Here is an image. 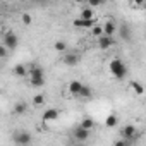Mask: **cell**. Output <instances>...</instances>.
Wrapping results in <instances>:
<instances>
[{
  "instance_id": "6da1fadb",
  "label": "cell",
  "mask_w": 146,
  "mask_h": 146,
  "mask_svg": "<svg viewBox=\"0 0 146 146\" xmlns=\"http://www.w3.org/2000/svg\"><path fill=\"white\" fill-rule=\"evenodd\" d=\"M108 69H110V74L117 79H124L127 76V65L124 64V60L120 58H113L110 64H108Z\"/></svg>"
},
{
  "instance_id": "7a4b0ae2",
  "label": "cell",
  "mask_w": 146,
  "mask_h": 146,
  "mask_svg": "<svg viewBox=\"0 0 146 146\" xmlns=\"http://www.w3.org/2000/svg\"><path fill=\"white\" fill-rule=\"evenodd\" d=\"M28 74H29V84L35 86V88H40L45 84V74H43V69L41 67H31L28 70Z\"/></svg>"
},
{
  "instance_id": "3957f363",
  "label": "cell",
  "mask_w": 146,
  "mask_h": 146,
  "mask_svg": "<svg viewBox=\"0 0 146 146\" xmlns=\"http://www.w3.org/2000/svg\"><path fill=\"white\" fill-rule=\"evenodd\" d=\"M120 136H122V139H124V141L132 143V141H136V139L139 137V132H137V129H136L132 124H127V125H124V127H122Z\"/></svg>"
},
{
  "instance_id": "277c9868",
  "label": "cell",
  "mask_w": 146,
  "mask_h": 146,
  "mask_svg": "<svg viewBox=\"0 0 146 146\" xmlns=\"http://www.w3.org/2000/svg\"><path fill=\"white\" fill-rule=\"evenodd\" d=\"M12 137H14V143L17 146H28L31 143V134L28 131H17V132H14Z\"/></svg>"
},
{
  "instance_id": "5b68a950",
  "label": "cell",
  "mask_w": 146,
  "mask_h": 146,
  "mask_svg": "<svg viewBox=\"0 0 146 146\" xmlns=\"http://www.w3.org/2000/svg\"><path fill=\"white\" fill-rule=\"evenodd\" d=\"M7 50H14L17 45H19V38H17V35L16 33H12V31H9V33H5L4 35V43H2Z\"/></svg>"
},
{
  "instance_id": "8992f818",
  "label": "cell",
  "mask_w": 146,
  "mask_h": 146,
  "mask_svg": "<svg viewBox=\"0 0 146 146\" xmlns=\"http://www.w3.org/2000/svg\"><path fill=\"white\" fill-rule=\"evenodd\" d=\"M79 60H81V57H79V53H76V52L64 53V58H62V62H64L65 65H69V67L78 65V64H79Z\"/></svg>"
},
{
  "instance_id": "52a82bcc",
  "label": "cell",
  "mask_w": 146,
  "mask_h": 146,
  "mask_svg": "<svg viewBox=\"0 0 146 146\" xmlns=\"http://www.w3.org/2000/svg\"><path fill=\"white\" fill-rule=\"evenodd\" d=\"M81 88H83V83H81V81L72 79V81H69V84H67V93H69L70 96H78L79 91H81Z\"/></svg>"
},
{
  "instance_id": "ba28073f",
  "label": "cell",
  "mask_w": 146,
  "mask_h": 146,
  "mask_svg": "<svg viewBox=\"0 0 146 146\" xmlns=\"http://www.w3.org/2000/svg\"><path fill=\"white\" fill-rule=\"evenodd\" d=\"M96 40H98V46H100L102 50H108L110 46L115 45V38H113V36H105V35H102V36L96 38Z\"/></svg>"
},
{
  "instance_id": "9c48e42d",
  "label": "cell",
  "mask_w": 146,
  "mask_h": 146,
  "mask_svg": "<svg viewBox=\"0 0 146 146\" xmlns=\"http://www.w3.org/2000/svg\"><path fill=\"white\" fill-rule=\"evenodd\" d=\"M102 29H103V35H105V36H113L115 31H117V23H115V21H107V23L102 26Z\"/></svg>"
},
{
  "instance_id": "30bf717a",
  "label": "cell",
  "mask_w": 146,
  "mask_h": 146,
  "mask_svg": "<svg viewBox=\"0 0 146 146\" xmlns=\"http://www.w3.org/2000/svg\"><path fill=\"white\" fill-rule=\"evenodd\" d=\"M41 119H43V122H55L58 119V110L57 108H48V110L43 112Z\"/></svg>"
},
{
  "instance_id": "8fae6325",
  "label": "cell",
  "mask_w": 146,
  "mask_h": 146,
  "mask_svg": "<svg viewBox=\"0 0 146 146\" xmlns=\"http://www.w3.org/2000/svg\"><path fill=\"white\" fill-rule=\"evenodd\" d=\"M28 110H29V105H28L26 102H17V103L14 105V108H12L14 115H24Z\"/></svg>"
},
{
  "instance_id": "7c38bea8",
  "label": "cell",
  "mask_w": 146,
  "mask_h": 146,
  "mask_svg": "<svg viewBox=\"0 0 146 146\" xmlns=\"http://www.w3.org/2000/svg\"><path fill=\"white\" fill-rule=\"evenodd\" d=\"M90 131H86V129H83V127H76L74 129V137L78 139V141H88V137H90Z\"/></svg>"
},
{
  "instance_id": "4fadbf2b",
  "label": "cell",
  "mask_w": 146,
  "mask_h": 146,
  "mask_svg": "<svg viewBox=\"0 0 146 146\" xmlns=\"http://www.w3.org/2000/svg\"><path fill=\"white\" fill-rule=\"evenodd\" d=\"M72 24H74L76 28H81V29H91L93 26H95V19L93 21H84V19H74V23H72Z\"/></svg>"
},
{
  "instance_id": "5bb4252c",
  "label": "cell",
  "mask_w": 146,
  "mask_h": 146,
  "mask_svg": "<svg viewBox=\"0 0 146 146\" xmlns=\"http://www.w3.org/2000/svg\"><path fill=\"white\" fill-rule=\"evenodd\" d=\"M117 31H119V36H120L124 41H129L131 36H132V35H131V29H129L125 24H124V26H117Z\"/></svg>"
},
{
  "instance_id": "9a60e30c",
  "label": "cell",
  "mask_w": 146,
  "mask_h": 146,
  "mask_svg": "<svg viewBox=\"0 0 146 146\" xmlns=\"http://www.w3.org/2000/svg\"><path fill=\"white\" fill-rule=\"evenodd\" d=\"M93 96V90L90 88V86H86V84H83V88H81V91H79V95H78V98H83V100H90Z\"/></svg>"
},
{
  "instance_id": "2e32d148",
  "label": "cell",
  "mask_w": 146,
  "mask_h": 146,
  "mask_svg": "<svg viewBox=\"0 0 146 146\" xmlns=\"http://www.w3.org/2000/svg\"><path fill=\"white\" fill-rule=\"evenodd\" d=\"M79 127H83V129H86V131H90V132H91V129L95 127V120H93L91 117H84V119L81 120Z\"/></svg>"
},
{
  "instance_id": "e0dca14e",
  "label": "cell",
  "mask_w": 146,
  "mask_h": 146,
  "mask_svg": "<svg viewBox=\"0 0 146 146\" xmlns=\"http://www.w3.org/2000/svg\"><path fill=\"white\" fill-rule=\"evenodd\" d=\"M14 74L19 76V78H24V76L28 74V67L23 65V64H16V65H14Z\"/></svg>"
},
{
  "instance_id": "ac0fdd59",
  "label": "cell",
  "mask_w": 146,
  "mask_h": 146,
  "mask_svg": "<svg viewBox=\"0 0 146 146\" xmlns=\"http://www.w3.org/2000/svg\"><path fill=\"white\" fill-rule=\"evenodd\" d=\"M119 124V117L115 115V113H110L107 119H105V125L108 127V129H112V127H115Z\"/></svg>"
},
{
  "instance_id": "d6986e66",
  "label": "cell",
  "mask_w": 146,
  "mask_h": 146,
  "mask_svg": "<svg viewBox=\"0 0 146 146\" xmlns=\"http://www.w3.org/2000/svg\"><path fill=\"white\" fill-rule=\"evenodd\" d=\"M53 48H55V52H58V53H65V52H67V45H65L64 40H57V41L53 43Z\"/></svg>"
},
{
  "instance_id": "ffe728a7",
  "label": "cell",
  "mask_w": 146,
  "mask_h": 146,
  "mask_svg": "<svg viewBox=\"0 0 146 146\" xmlns=\"http://www.w3.org/2000/svg\"><path fill=\"white\" fill-rule=\"evenodd\" d=\"M79 19H84V21H93V11L88 7V9H83L81 11V16Z\"/></svg>"
},
{
  "instance_id": "44dd1931",
  "label": "cell",
  "mask_w": 146,
  "mask_h": 146,
  "mask_svg": "<svg viewBox=\"0 0 146 146\" xmlns=\"http://www.w3.org/2000/svg\"><path fill=\"white\" fill-rule=\"evenodd\" d=\"M131 86H132V90L136 91V95H143V93H144V88H143V84H141V83L132 81V84H131Z\"/></svg>"
},
{
  "instance_id": "7402d4cb",
  "label": "cell",
  "mask_w": 146,
  "mask_h": 146,
  "mask_svg": "<svg viewBox=\"0 0 146 146\" xmlns=\"http://www.w3.org/2000/svg\"><path fill=\"white\" fill-rule=\"evenodd\" d=\"M45 103V95H36L35 98H33V105L35 107H41Z\"/></svg>"
},
{
  "instance_id": "603a6c76",
  "label": "cell",
  "mask_w": 146,
  "mask_h": 146,
  "mask_svg": "<svg viewBox=\"0 0 146 146\" xmlns=\"http://www.w3.org/2000/svg\"><path fill=\"white\" fill-rule=\"evenodd\" d=\"M21 21H23V24H24V26H29V24L33 23V17H31V14L24 12V14H23V17H21Z\"/></svg>"
},
{
  "instance_id": "cb8c5ba5",
  "label": "cell",
  "mask_w": 146,
  "mask_h": 146,
  "mask_svg": "<svg viewBox=\"0 0 146 146\" xmlns=\"http://www.w3.org/2000/svg\"><path fill=\"white\" fill-rule=\"evenodd\" d=\"M91 33H93L95 38H100V36L103 35V29H102V26H96V24H95V26L91 28Z\"/></svg>"
},
{
  "instance_id": "d4e9b609",
  "label": "cell",
  "mask_w": 146,
  "mask_h": 146,
  "mask_svg": "<svg viewBox=\"0 0 146 146\" xmlns=\"http://www.w3.org/2000/svg\"><path fill=\"white\" fill-rule=\"evenodd\" d=\"M132 143H129V141H124V139H119V141H115L112 146H131Z\"/></svg>"
},
{
  "instance_id": "484cf974",
  "label": "cell",
  "mask_w": 146,
  "mask_h": 146,
  "mask_svg": "<svg viewBox=\"0 0 146 146\" xmlns=\"http://www.w3.org/2000/svg\"><path fill=\"white\" fill-rule=\"evenodd\" d=\"M7 53H9V50H7L4 45H0V58H5V57H7Z\"/></svg>"
}]
</instances>
